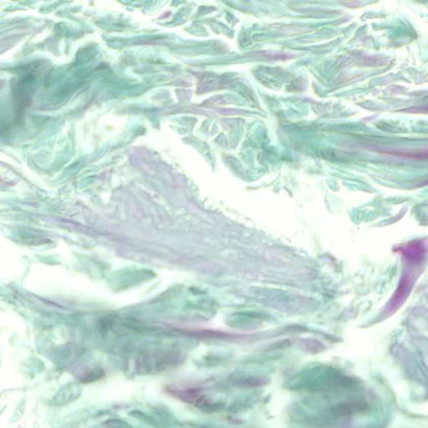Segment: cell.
<instances>
[{"label":"cell","instance_id":"2","mask_svg":"<svg viewBox=\"0 0 428 428\" xmlns=\"http://www.w3.org/2000/svg\"><path fill=\"white\" fill-rule=\"evenodd\" d=\"M394 155L408 156V157H416V158H426V157H428V150H425V151H422V152H413V153H411V152H407V153H404V152H400V153L394 152Z\"/></svg>","mask_w":428,"mask_h":428},{"label":"cell","instance_id":"1","mask_svg":"<svg viewBox=\"0 0 428 428\" xmlns=\"http://www.w3.org/2000/svg\"><path fill=\"white\" fill-rule=\"evenodd\" d=\"M399 252L402 253L403 258L406 259L407 265L409 267V271L407 270L408 274L402 275L400 284L398 286L395 295L393 296L389 306V311H394L398 309L401 304L403 303L409 291L412 289V284L414 281V271L416 268L421 265L427 249L423 241H413L407 244V245L400 247Z\"/></svg>","mask_w":428,"mask_h":428}]
</instances>
